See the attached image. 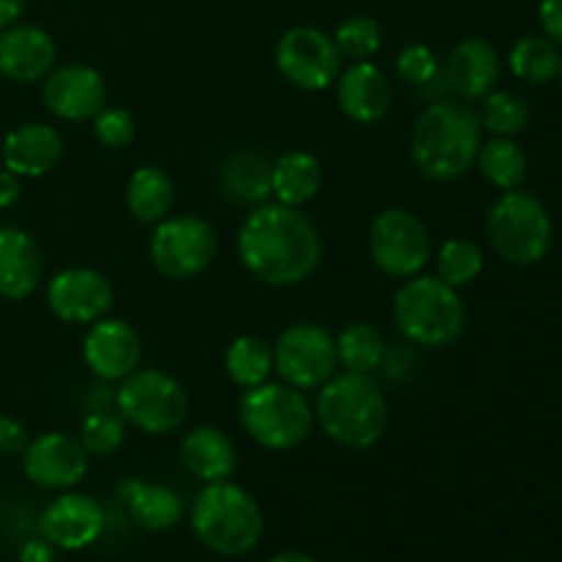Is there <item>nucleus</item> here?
I'll return each mask as SVG.
<instances>
[{
  "instance_id": "1",
  "label": "nucleus",
  "mask_w": 562,
  "mask_h": 562,
  "mask_svg": "<svg viewBox=\"0 0 562 562\" xmlns=\"http://www.w3.org/2000/svg\"><path fill=\"white\" fill-rule=\"evenodd\" d=\"M236 252L252 278L274 289H289L318 269L322 236L300 209L258 203L241 223Z\"/></svg>"
},
{
  "instance_id": "2",
  "label": "nucleus",
  "mask_w": 562,
  "mask_h": 562,
  "mask_svg": "<svg viewBox=\"0 0 562 562\" xmlns=\"http://www.w3.org/2000/svg\"><path fill=\"white\" fill-rule=\"evenodd\" d=\"M483 124L464 102L428 104L412 132V162L426 179L456 181L475 168Z\"/></svg>"
},
{
  "instance_id": "3",
  "label": "nucleus",
  "mask_w": 562,
  "mask_h": 562,
  "mask_svg": "<svg viewBox=\"0 0 562 562\" xmlns=\"http://www.w3.org/2000/svg\"><path fill=\"white\" fill-rule=\"evenodd\" d=\"M313 417L333 442L349 450H368L387 434L390 409L371 373H335L318 387Z\"/></svg>"
},
{
  "instance_id": "4",
  "label": "nucleus",
  "mask_w": 562,
  "mask_h": 562,
  "mask_svg": "<svg viewBox=\"0 0 562 562\" xmlns=\"http://www.w3.org/2000/svg\"><path fill=\"white\" fill-rule=\"evenodd\" d=\"M190 525L201 547L220 558H245L263 536V514L256 497L231 481L206 483L198 492Z\"/></svg>"
},
{
  "instance_id": "5",
  "label": "nucleus",
  "mask_w": 562,
  "mask_h": 562,
  "mask_svg": "<svg viewBox=\"0 0 562 562\" xmlns=\"http://www.w3.org/2000/svg\"><path fill=\"white\" fill-rule=\"evenodd\" d=\"M393 318L404 338L428 349L456 344L467 329V307L459 289L431 274L409 278L395 291Z\"/></svg>"
},
{
  "instance_id": "6",
  "label": "nucleus",
  "mask_w": 562,
  "mask_h": 562,
  "mask_svg": "<svg viewBox=\"0 0 562 562\" xmlns=\"http://www.w3.org/2000/svg\"><path fill=\"white\" fill-rule=\"evenodd\" d=\"M313 409L302 390L285 382H263L239 398V423L247 437L267 450H294L311 437Z\"/></svg>"
},
{
  "instance_id": "7",
  "label": "nucleus",
  "mask_w": 562,
  "mask_h": 562,
  "mask_svg": "<svg viewBox=\"0 0 562 562\" xmlns=\"http://www.w3.org/2000/svg\"><path fill=\"white\" fill-rule=\"evenodd\" d=\"M492 250L514 267L541 263L552 250L554 225L549 209L532 192L510 190L497 198L486 217Z\"/></svg>"
},
{
  "instance_id": "8",
  "label": "nucleus",
  "mask_w": 562,
  "mask_h": 562,
  "mask_svg": "<svg viewBox=\"0 0 562 562\" xmlns=\"http://www.w3.org/2000/svg\"><path fill=\"white\" fill-rule=\"evenodd\" d=\"M115 409L137 431L165 437L187 423L190 395L170 373L148 368L121 379V387L115 390Z\"/></svg>"
},
{
  "instance_id": "9",
  "label": "nucleus",
  "mask_w": 562,
  "mask_h": 562,
  "mask_svg": "<svg viewBox=\"0 0 562 562\" xmlns=\"http://www.w3.org/2000/svg\"><path fill=\"white\" fill-rule=\"evenodd\" d=\"M368 250L379 272L395 280H409L431 261V234L417 214L406 209H384L368 231Z\"/></svg>"
},
{
  "instance_id": "10",
  "label": "nucleus",
  "mask_w": 562,
  "mask_h": 562,
  "mask_svg": "<svg viewBox=\"0 0 562 562\" xmlns=\"http://www.w3.org/2000/svg\"><path fill=\"white\" fill-rule=\"evenodd\" d=\"M154 269L170 280H192L206 272L217 258V234L195 214L165 217L148 241Z\"/></svg>"
},
{
  "instance_id": "11",
  "label": "nucleus",
  "mask_w": 562,
  "mask_h": 562,
  "mask_svg": "<svg viewBox=\"0 0 562 562\" xmlns=\"http://www.w3.org/2000/svg\"><path fill=\"white\" fill-rule=\"evenodd\" d=\"M274 371L296 390H318L338 371L335 338L313 322L291 324L274 344Z\"/></svg>"
},
{
  "instance_id": "12",
  "label": "nucleus",
  "mask_w": 562,
  "mask_h": 562,
  "mask_svg": "<svg viewBox=\"0 0 562 562\" xmlns=\"http://www.w3.org/2000/svg\"><path fill=\"white\" fill-rule=\"evenodd\" d=\"M274 64L291 86L302 91H324L338 80L344 55L335 47V38L322 27L296 25L280 36Z\"/></svg>"
},
{
  "instance_id": "13",
  "label": "nucleus",
  "mask_w": 562,
  "mask_h": 562,
  "mask_svg": "<svg viewBox=\"0 0 562 562\" xmlns=\"http://www.w3.org/2000/svg\"><path fill=\"white\" fill-rule=\"evenodd\" d=\"M47 305L64 324H93L113 307V285L99 269L69 267L47 283Z\"/></svg>"
},
{
  "instance_id": "14",
  "label": "nucleus",
  "mask_w": 562,
  "mask_h": 562,
  "mask_svg": "<svg viewBox=\"0 0 562 562\" xmlns=\"http://www.w3.org/2000/svg\"><path fill=\"white\" fill-rule=\"evenodd\" d=\"M22 470L27 481L42 488L64 492L77 486L88 472V453L77 437L60 431H47L31 439L22 450Z\"/></svg>"
},
{
  "instance_id": "15",
  "label": "nucleus",
  "mask_w": 562,
  "mask_h": 562,
  "mask_svg": "<svg viewBox=\"0 0 562 562\" xmlns=\"http://www.w3.org/2000/svg\"><path fill=\"white\" fill-rule=\"evenodd\" d=\"M42 102L58 119L88 121L108 108V86L102 71L93 66L66 64L44 77Z\"/></svg>"
},
{
  "instance_id": "16",
  "label": "nucleus",
  "mask_w": 562,
  "mask_h": 562,
  "mask_svg": "<svg viewBox=\"0 0 562 562\" xmlns=\"http://www.w3.org/2000/svg\"><path fill=\"white\" fill-rule=\"evenodd\" d=\"M104 532V508L88 494H60L38 516V536L60 552H80Z\"/></svg>"
},
{
  "instance_id": "17",
  "label": "nucleus",
  "mask_w": 562,
  "mask_h": 562,
  "mask_svg": "<svg viewBox=\"0 0 562 562\" xmlns=\"http://www.w3.org/2000/svg\"><path fill=\"white\" fill-rule=\"evenodd\" d=\"M143 357L140 338L121 318H99L82 340V360L104 382H121L137 371Z\"/></svg>"
},
{
  "instance_id": "18",
  "label": "nucleus",
  "mask_w": 562,
  "mask_h": 562,
  "mask_svg": "<svg viewBox=\"0 0 562 562\" xmlns=\"http://www.w3.org/2000/svg\"><path fill=\"white\" fill-rule=\"evenodd\" d=\"M340 113L355 124H376L393 108V86L387 75L371 60L351 64L349 69H340L335 80Z\"/></svg>"
},
{
  "instance_id": "19",
  "label": "nucleus",
  "mask_w": 562,
  "mask_h": 562,
  "mask_svg": "<svg viewBox=\"0 0 562 562\" xmlns=\"http://www.w3.org/2000/svg\"><path fill=\"white\" fill-rule=\"evenodd\" d=\"M58 47L38 25H11L0 31V77L11 82H38L55 69Z\"/></svg>"
},
{
  "instance_id": "20",
  "label": "nucleus",
  "mask_w": 562,
  "mask_h": 562,
  "mask_svg": "<svg viewBox=\"0 0 562 562\" xmlns=\"http://www.w3.org/2000/svg\"><path fill=\"white\" fill-rule=\"evenodd\" d=\"M64 157L58 130L47 124H22L0 143V165L20 179H38L55 170Z\"/></svg>"
},
{
  "instance_id": "21",
  "label": "nucleus",
  "mask_w": 562,
  "mask_h": 562,
  "mask_svg": "<svg viewBox=\"0 0 562 562\" xmlns=\"http://www.w3.org/2000/svg\"><path fill=\"white\" fill-rule=\"evenodd\" d=\"M499 71H503V64H499V53L494 49V44L475 36L456 44L448 58V66H445L448 86L464 102L486 99L497 88Z\"/></svg>"
},
{
  "instance_id": "22",
  "label": "nucleus",
  "mask_w": 562,
  "mask_h": 562,
  "mask_svg": "<svg viewBox=\"0 0 562 562\" xmlns=\"http://www.w3.org/2000/svg\"><path fill=\"white\" fill-rule=\"evenodd\" d=\"M44 274L42 250L22 228H0V296L11 302L27 300Z\"/></svg>"
},
{
  "instance_id": "23",
  "label": "nucleus",
  "mask_w": 562,
  "mask_h": 562,
  "mask_svg": "<svg viewBox=\"0 0 562 562\" xmlns=\"http://www.w3.org/2000/svg\"><path fill=\"white\" fill-rule=\"evenodd\" d=\"M181 461L187 472H192L203 483L228 481L239 464L236 445L223 428L214 426H198L181 439Z\"/></svg>"
},
{
  "instance_id": "24",
  "label": "nucleus",
  "mask_w": 562,
  "mask_h": 562,
  "mask_svg": "<svg viewBox=\"0 0 562 562\" xmlns=\"http://www.w3.org/2000/svg\"><path fill=\"white\" fill-rule=\"evenodd\" d=\"M119 494L132 521L146 532H165L184 519V499L162 483L132 477V481L121 483Z\"/></svg>"
},
{
  "instance_id": "25",
  "label": "nucleus",
  "mask_w": 562,
  "mask_h": 562,
  "mask_svg": "<svg viewBox=\"0 0 562 562\" xmlns=\"http://www.w3.org/2000/svg\"><path fill=\"white\" fill-rule=\"evenodd\" d=\"M322 184L324 168L316 154L294 148V151L280 154L278 162H272V195L283 206H305L318 195Z\"/></svg>"
},
{
  "instance_id": "26",
  "label": "nucleus",
  "mask_w": 562,
  "mask_h": 562,
  "mask_svg": "<svg viewBox=\"0 0 562 562\" xmlns=\"http://www.w3.org/2000/svg\"><path fill=\"white\" fill-rule=\"evenodd\" d=\"M176 201V187L168 170L157 165H143L126 181V209L137 223L157 225L170 217Z\"/></svg>"
},
{
  "instance_id": "27",
  "label": "nucleus",
  "mask_w": 562,
  "mask_h": 562,
  "mask_svg": "<svg viewBox=\"0 0 562 562\" xmlns=\"http://www.w3.org/2000/svg\"><path fill=\"white\" fill-rule=\"evenodd\" d=\"M220 184L231 201L263 203L272 195V162H267L263 154L241 148L223 162Z\"/></svg>"
},
{
  "instance_id": "28",
  "label": "nucleus",
  "mask_w": 562,
  "mask_h": 562,
  "mask_svg": "<svg viewBox=\"0 0 562 562\" xmlns=\"http://www.w3.org/2000/svg\"><path fill=\"white\" fill-rule=\"evenodd\" d=\"M475 165L483 179L503 192L519 190L527 179V154L514 137H492L481 143Z\"/></svg>"
},
{
  "instance_id": "29",
  "label": "nucleus",
  "mask_w": 562,
  "mask_h": 562,
  "mask_svg": "<svg viewBox=\"0 0 562 562\" xmlns=\"http://www.w3.org/2000/svg\"><path fill=\"white\" fill-rule=\"evenodd\" d=\"M274 371V349L258 335H239L225 351V373L241 390L258 387Z\"/></svg>"
},
{
  "instance_id": "30",
  "label": "nucleus",
  "mask_w": 562,
  "mask_h": 562,
  "mask_svg": "<svg viewBox=\"0 0 562 562\" xmlns=\"http://www.w3.org/2000/svg\"><path fill=\"white\" fill-rule=\"evenodd\" d=\"M510 71L530 86H547L560 75L562 55L558 44L547 36H521L510 49Z\"/></svg>"
},
{
  "instance_id": "31",
  "label": "nucleus",
  "mask_w": 562,
  "mask_h": 562,
  "mask_svg": "<svg viewBox=\"0 0 562 562\" xmlns=\"http://www.w3.org/2000/svg\"><path fill=\"white\" fill-rule=\"evenodd\" d=\"M338 349V366H344L351 373H373L382 368L387 357V344L382 333L366 322H355L335 338Z\"/></svg>"
},
{
  "instance_id": "32",
  "label": "nucleus",
  "mask_w": 562,
  "mask_h": 562,
  "mask_svg": "<svg viewBox=\"0 0 562 562\" xmlns=\"http://www.w3.org/2000/svg\"><path fill=\"white\" fill-rule=\"evenodd\" d=\"M481 119L483 130L492 132L494 137H514L530 126L532 110L525 97L514 91H492L481 104Z\"/></svg>"
},
{
  "instance_id": "33",
  "label": "nucleus",
  "mask_w": 562,
  "mask_h": 562,
  "mask_svg": "<svg viewBox=\"0 0 562 562\" xmlns=\"http://www.w3.org/2000/svg\"><path fill=\"white\" fill-rule=\"evenodd\" d=\"M483 272V250L475 239L450 236L437 250V278L453 289L470 285Z\"/></svg>"
},
{
  "instance_id": "34",
  "label": "nucleus",
  "mask_w": 562,
  "mask_h": 562,
  "mask_svg": "<svg viewBox=\"0 0 562 562\" xmlns=\"http://www.w3.org/2000/svg\"><path fill=\"white\" fill-rule=\"evenodd\" d=\"M335 47L351 64L371 60L382 49V27L373 16H349L335 31Z\"/></svg>"
},
{
  "instance_id": "35",
  "label": "nucleus",
  "mask_w": 562,
  "mask_h": 562,
  "mask_svg": "<svg viewBox=\"0 0 562 562\" xmlns=\"http://www.w3.org/2000/svg\"><path fill=\"white\" fill-rule=\"evenodd\" d=\"M86 448L88 456H110L124 445L126 428L124 417L113 415L108 409H97L82 420L80 437H77Z\"/></svg>"
},
{
  "instance_id": "36",
  "label": "nucleus",
  "mask_w": 562,
  "mask_h": 562,
  "mask_svg": "<svg viewBox=\"0 0 562 562\" xmlns=\"http://www.w3.org/2000/svg\"><path fill=\"white\" fill-rule=\"evenodd\" d=\"M135 119L124 108H104L93 119V135L104 148H126L135 140Z\"/></svg>"
},
{
  "instance_id": "37",
  "label": "nucleus",
  "mask_w": 562,
  "mask_h": 562,
  "mask_svg": "<svg viewBox=\"0 0 562 562\" xmlns=\"http://www.w3.org/2000/svg\"><path fill=\"white\" fill-rule=\"evenodd\" d=\"M395 69H398L401 80H406L409 86H426L437 77L439 60L426 44H406L395 58Z\"/></svg>"
},
{
  "instance_id": "38",
  "label": "nucleus",
  "mask_w": 562,
  "mask_h": 562,
  "mask_svg": "<svg viewBox=\"0 0 562 562\" xmlns=\"http://www.w3.org/2000/svg\"><path fill=\"white\" fill-rule=\"evenodd\" d=\"M27 428L22 426L16 417L0 415V456L11 459V456H22V450L27 448Z\"/></svg>"
},
{
  "instance_id": "39",
  "label": "nucleus",
  "mask_w": 562,
  "mask_h": 562,
  "mask_svg": "<svg viewBox=\"0 0 562 562\" xmlns=\"http://www.w3.org/2000/svg\"><path fill=\"white\" fill-rule=\"evenodd\" d=\"M538 16H541L543 36L552 38V42L560 47L562 44V0H541Z\"/></svg>"
},
{
  "instance_id": "40",
  "label": "nucleus",
  "mask_w": 562,
  "mask_h": 562,
  "mask_svg": "<svg viewBox=\"0 0 562 562\" xmlns=\"http://www.w3.org/2000/svg\"><path fill=\"white\" fill-rule=\"evenodd\" d=\"M20 562H58V549L44 538H31L20 547Z\"/></svg>"
},
{
  "instance_id": "41",
  "label": "nucleus",
  "mask_w": 562,
  "mask_h": 562,
  "mask_svg": "<svg viewBox=\"0 0 562 562\" xmlns=\"http://www.w3.org/2000/svg\"><path fill=\"white\" fill-rule=\"evenodd\" d=\"M22 195V184L20 176L11 173V170H0V209H9L20 201Z\"/></svg>"
},
{
  "instance_id": "42",
  "label": "nucleus",
  "mask_w": 562,
  "mask_h": 562,
  "mask_svg": "<svg viewBox=\"0 0 562 562\" xmlns=\"http://www.w3.org/2000/svg\"><path fill=\"white\" fill-rule=\"evenodd\" d=\"M25 3L27 0H0V31L16 25V20L25 11Z\"/></svg>"
},
{
  "instance_id": "43",
  "label": "nucleus",
  "mask_w": 562,
  "mask_h": 562,
  "mask_svg": "<svg viewBox=\"0 0 562 562\" xmlns=\"http://www.w3.org/2000/svg\"><path fill=\"white\" fill-rule=\"evenodd\" d=\"M267 562H316V560L305 552H280L274 554V558H269Z\"/></svg>"
},
{
  "instance_id": "44",
  "label": "nucleus",
  "mask_w": 562,
  "mask_h": 562,
  "mask_svg": "<svg viewBox=\"0 0 562 562\" xmlns=\"http://www.w3.org/2000/svg\"><path fill=\"white\" fill-rule=\"evenodd\" d=\"M558 77H560V86H562V64H560V75Z\"/></svg>"
}]
</instances>
